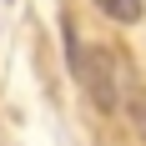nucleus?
I'll return each instance as SVG.
<instances>
[{
  "label": "nucleus",
  "instance_id": "nucleus-1",
  "mask_svg": "<svg viewBox=\"0 0 146 146\" xmlns=\"http://www.w3.org/2000/svg\"><path fill=\"white\" fill-rule=\"evenodd\" d=\"M96 5H101L106 15H111V20H121V25H136V20H141V0H96Z\"/></svg>",
  "mask_w": 146,
  "mask_h": 146
}]
</instances>
